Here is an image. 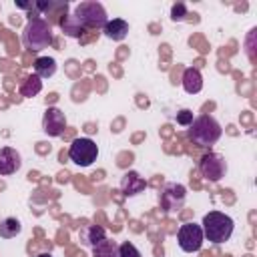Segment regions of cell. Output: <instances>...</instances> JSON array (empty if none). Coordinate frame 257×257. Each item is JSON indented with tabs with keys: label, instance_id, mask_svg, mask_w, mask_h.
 <instances>
[{
	"label": "cell",
	"instance_id": "17",
	"mask_svg": "<svg viewBox=\"0 0 257 257\" xmlns=\"http://www.w3.org/2000/svg\"><path fill=\"white\" fill-rule=\"evenodd\" d=\"M40 90H42V78H38L36 74L26 76V78L22 80V84H20V94H22L24 98H32V96H36Z\"/></svg>",
	"mask_w": 257,
	"mask_h": 257
},
{
	"label": "cell",
	"instance_id": "13",
	"mask_svg": "<svg viewBox=\"0 0 257 257\" xmlns=\"http://www.w3.org/2000/svg\"><path fill=\"white\" fill-rule=\"evenodd\" d=\"M183 88L189 94L201 92V88H203V74H201L199 68H195V66L185 68V72H183Z\"/></svg>",
	"mask_w": 257,
	"mask_h": 257
},
{
	"label": "cell",
	"instance_id": "5",
	"mask_svg": "<svg viewBox=\"0 0 257 257\" xmlns=\"http://www.w3.org/2000/svg\"><path fill=\"white\" fill-rule=\"evenodd\" d=\"M98 157V147L92 139H86V137H80V139H74L70 143V149H68V159L78 165V167H90Z\"/></svg>",
	"mask_w": 257,
	"mask_h": 257
},
{
	"label": "cell",
	"instance_id": "11",
	"mask_svg": "<svg viewBox=\"0 0 257 257\" xmlns=\"http://www.w3.org/2000/svg\"><path fill=\"white\" fill-rule=\"evenodd\" d=\"M147 189V181L137 173V171H126L120 179V191L126 197H135Z\"/></svg>",
	"mask_w": 257,
	"mask_h": 257
},
{
	"label": "cell",
	"instance_id": "7",
	"mask_svg": "<svg viewBox=\"0 0 257 257\" xmlns=\"http://www.w3.org/2000/svg\"><path fill=\"white\" fill-rule=\"evenodd\" d=\"M199 171H201V175H203L207 181L217 183V181H221V179L225 177V173H227V161H225V157L219 155V153H207V155H203L201 161H199Z\"/></svg>",
	"mask_w": 257,
	"mask_h": 257
},
{
	"label": "cell",
	"instance_id": "20",
	"mask_svg": "<svg viewBox=\"0 0 257 257\" xmlns=\"http://www.w3.org/2000/svg\"><path fill=\"white\" fill-rule=\"evenodd\" d=\"M185 18H187V6H185L183 2L173 4V8H171V20H173V22H181V20H185Z\"/></svg>",
	"mask_w": 257,
	"mask_h": 257
},
{
	"label": "cell",
	"instance_id": "2",
	"mask_svg": "<svg viewBox=\"0 0 257 257\" xmlns=\"http://www.w3.org/2000/svg\"><path fill=\"white\" fill-rule=\"evenodd\" d=\"M22 42L32 52L48 48L52 44V26H50V22L46 18H40V16H30V20L24 26V32H22Z\"/></svg>",
	"mask_w": 257,
	"mask_h": 257
},
{
	"label": "cell",
	"instance_id": "22",
	"mask_svg": "<svg viewBox=\"0 0 257 257\" xmlns=\"http://www.w3.org/2000/svg\"><path fill=\"white\" fill-rule=\"evenodd\" d=\"M36 257H52V253H40V255H36Z\"/></svg>",
	"mask_w": 257,
	"mask_h": 257
},
{
	"label": "cell",
	"instance_id": "15",
	"mask_svg": "<svg viewBox=\"0 0 257 257\" xmlns=\"http://www.w3.org/2000/svg\"><path fill=\"white\" fill-rule=\"evenodd\" d=\"M56 72V60L52 56H38L34 60V74L38 78H50Z\"/></svg>",
	"mask_w": 257,
	"mask_h": 257
},
{
	"label": "cell",
	"instance_id": "16",
	"mask_svg": "<svg viewBox=\"0 0 257 257\" xmlns=\"http://www.w3.org/2000/svg\"><path fill=\"white\" fill-rule=\"evenodd\" d=\"M92 257H118V243L104 237L92 247Z\"/></svg>",
	"mask_w": 257,
	"mask_h": 257
},
{
	"label": "cell",
	"instance_id": "19",
	"mask_svg": "<svg viewBox=\"0 0 257 257\" xmlns=\"http://www.w3.org/2000/svg\"><path fill=\"white\" fill-rule=\"evenodd\" d=\"M118 257H143V255L131 241H124L118 245Z\"/></svg>",
	"mask_w": 257,
	"mask_h": 257
},
{
	"label": "cell",
	"instance_id": "8",
	"mask_svg": "<svg viewBox=\"0 0 257 257\" xmlns=\"http://www.w3.org/2000/svg\"><path fill=\"white\" fill-rule=\"evenodd\" d=\"M177 241H179V247L185 251V253H195L203 247V229L201 225L197 223H185L179 227L177 231Z\"/></svg>",
	"mask_w": 257,
	"mask_h": 257
},
{
	"label": "cell",
	"instance_id": "18",
	"mask_svg": "<svg viewBox=\"0 0 257 257\" xmlns=\"http://www.w3.org/2000/svg\"><path fill=\"white\" fill-rule=\"evenodd\" d=\"M22 231V223L16 217H6L0 221V237L2 239H12L16 235H20Z\"/></svg>",
	"mask_w": 257,
	"mask_h": 257
},
{
	"label": "cell",
	"instance_id": "6",
	"mask_svg": "<svg viewBox=\"0 0 257 257\" xmlns=\"http://www.w3.org/2000/svg\"><path fill=\"white\" fill-rule=\"evenodd\" d=\"M187 189L181 183H167L159 193V205L165 213H175L185 205Z\"/></svg>",
	"mask_w": 257,
	"mask_h": 257
},
{
	"label": "cell",
	"instance_id": "3",
	"mask_svg": "<svg viewBox=\"0 0 257 257\" xmlns=\"http://www.w3.org/2000/svg\"><path fill=\"white\" fill-rule=\"evenodd\" d=\"M221 135H223V128L217 122V118L211 114H201L193 118V122L189 124V139L199 147L215 145L221 139Z\"/></svg>",
	"mask_w": 257,
	"mask_h": 257
},
{
	"label": "cell",
	"instance_id": "12",
	"mask_svg": "<svg viewBox=\"0 0 257 257\" xmlns=\"http://www.w3.org/2000/svg\"><path fill=\"white\" fill-rule=\"evenodd\" d=\"M102 32H104L106 38L120 42V40H124L126 34H128V22L122 20V18H112V20H108V22L104 24Z\"/></svg>",
	"mask_w": 257,
	"mask_h": 257
},
{
	"label": "cell",
	"instance_id": "21",
	"mask_svg": "<svg viewBox=\"0 0 257 257\" xmlns=\"http://www.w3.org/2000/svg\"><path fill=\"white\" fill-rule=\"evenodd\" d=\"M191 122H193V112H191L189 108H183V110L177 112V124H181V126H189Z\"/></svg>",
	"mask_w": 257,
	"mask_h": 257
},
{
	"label": "cell",
	"instance_id": "9",
	"mask_svg": "<svg viewBox=\"0 0 257 257\" xmlns=\"http://www.w3.org/2000/svg\"><path fill=\"white\" fill-rule=\"evenodd\" d=\"M66 128V116L58 106H48L42 114V131L48 137H60Z\"/></svg>",
	"mask_w": 257,
	"mask_h": 257
},
{
	"label": "cell",
	"instance_id": "1",
	"mask_svg": "<svg viewBox=\"0 0 257 257\" xmlns=\"http://www.w3.org/2000/svg\"><path fill=\"white\" fill-rule=\"evenodd\" d=\"M201 229H203V237L207 241L219 245V243H225L231 239L233 229H235V221L221 211H209L203 217Z\"/></svg>",
	"mask_w": 257,
	"mask_h": 257
},
{
	"label": "cell",
	"instance_id": "4",
	"mask_svg": "<svg viewBox=\"0 0 257 257\" xmlns=\"http://www.w3.org/2000/svg\"><path fill=\"white\" fill-rule=\"evenodd\" d=\"M70 18L74 20V24L80 28V30H88V28H104V24L108 22L106 18V10L100 2H80L74 12L70 14Z\"/></svg>",
	"mask_w": 257,
	"mask_h": 257
},
{
	"label": "cell",
	"instance_id": "14",
	"mask_svg": "<svg viewBox=\"0 0 257 257\" xmlns=\"http://www.w3.org/2000/svg\"><path fill=\"white\" fill-rule=\"evenodd\" d=\"M78 237H80L82 245L94 247L98 241H102V239L106 237V231H104V227H100V225H84V227L80 229Z\"/></svg>",
	"mask_w": 257,
	"mask_h": 257
},
{
	"label": "cell",
	"instance_id": "10",
	"mask_svg": "<svg viewBox=\"0 0 257 257\" xmlns=\"http://www.w3.org/2000/svg\"><path fill=\"white\" fill-rule=\"evenodd\" d=\"M22 167V157L16 149L12 147H2L0 149V175H14Z\"/></svg>",
	"mask_w": 257,
	"mask_h": 257
}]
</instances>
